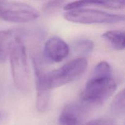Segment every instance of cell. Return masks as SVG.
I'll use <instances>...</instances> for the list:
<instances>
[{
	"instance_id": "15",
	"label": "cell",
	"mask_w": 125,
	"mask_h": 125,
	"mask_svg": "<svg viewBox=\"0 0 125 125\" xmlns=\"http://www.w3.org/2000/svg\"><path fill=\"white\" fill-rule=\"evenodd\" d=\"M82 125H115V122L111 118H99Z\"/></svg>"
},
{
	"instance_id": "8",
	"label": "cell",
	"mask_w": 125,
	"mask_h": 125,
	"mask_svg": "<svg viewBox=\"0 0 125 125\" xmlns=\"http://www.w3.org/2000/svg\"><path fill=\"white\" fill-rule=\"evenodd\" d=\"M44 51L49 60L54 62H59L67 57L70 52V47L62 39L52 37L45 43Z\"/></svg>"
},
{
	"instance_id": "4",
	"label": "cell",
	"mask_w": 125,
	"mask_h": 125,
	"mask_svg": "<svg viewBox=\"0 0 125 125\" xmlns=\"http://www.w3.org/2000/svg\"><path fill=\"white\" fill-rule=\"evenodd\" d=\"M64 17L70 21L81 24H111L125 20L124 15L84 7L68 11L64 13Z\"/></svg>"
},
{
	"instance_id": "9",
	"label": "cell",
	"mask_w": 125,
	"mask_h": 125,
	"mask_svg": "<svg viewBox=\"0 0 125 125\" xmlns=\"http://www.w3.org/2000/svg\"><path fill=\"white\" fill-rule=\"evenodd\" d=\"M15 37L10 31H0V62L5 61L9 54L11 45Z\"/></svg>"
},
{
	"instance_id": "7",
	"label": "cell",
	"mask_w": 125,
	"mask_h": 125,
	"mask_svg": "<svg viewBox=\"0 0 125 125\" xmlns=\"http://www.w3.org/2000/svg\"><path fill=\"white\" fill-rule=\"evenodd\" d=\"M34 67L35 70V86L37 90V109L40 112L47 110L50 100V90H48L43 81L44 71L40 67L36 58L34 59Z\"/></svg>"
},
{
	"instance_id": "11",
	"label": "cell",
	"mask_w": 125,
	"mask_h": 125,
	"mask_svg": "<svg viewBox=\"0 0 125 125\" xmlns=\"http://www.w3.org/2000/svg\"><path fill=\"white\" fill-rule=\"evenodd\" d=\"M112 113L115 115L120 116L125 113V91L122 90L115 96L111 106Z\"/></svg>"
},
{
	"instance_id": "2",
	"label": "cell",
	"mask_w": 125,
	"mask_h": 125,
	"mask_svg": "<svg viewBox=\"0 0 125 125\" xmlns=\"http://www.w3.org/2000/svg\"><path fill=\"white\" fill-rule=\"evenodd\" d=\"M9 56L15 85L21 92L28 93L31 89L30 70L25 46L18 37L13 40Z\"/></svg>"
},
{
	"instance_id": "12",
	"label": "cell",
	"mask_w": 125,
	"mask_h": 125,
	"mask_svg": "<svg viewBox=\"0 0 125 125\" xmlns=\"http://www.w3.org/2000/svg\"><path fill=\"white\" fill-rule=\"evenodd\" d=\"M125 1H92L91 6H98L105 9H122L125 7Z\"/></svg>"
},
{
	"instance_id": "5",
	"label": "cell",
	"mask_w": 125,
	"mask_h": 125,
	"mask_svg": "<svg viewBox=\"0 0 125 125\" xmlns=\"http://www.w3.org/2000/svg\"><path fill=\"white\" fill-rule=\"evenodd\" d=\"M40 16L39 11L23 2L4 1L0 11V18L13 23H26L35 20Z\"/></svg>"
},
{
	"instance_id": "14",
	"label": "cell",
	"mask_w": 125,
	"mask_h": 125,
	"mask_svg": "<svg viewBox=\"0 0 125 125\" xmlns=\"http://www.w3.org/2000/svg\"><path fill=\"white\" fill-rule=\"evenodd\" d=\"M63 1H51L46 2V4H44L43 10L46 13H51L53 11H55L56 9H58L63 4Z\"/></svg>"
},
{
	"instance_id": "10",
	"label": "cell",
	"mask_w": 125,
	"mask_h": 125,
	"mask_svg": "<svg viewBox=\"0 0 125 125\" xmlns=\"http://www.w3.org/2000/svg\"><path fill=\"white\" fill-rule=\"evenodd\" d=\"M102 37L115 50H122L125 49L124 31H109L104 33Z\"/></svg>"
},
{
	"instance_id": "6",
	"label": "cell",
	"mask_w": 125,
	"mask_h": 125,
	"mask_svg": "<svg viewBox=\"0 0 125 125\" xmlns=\"http://www.w3.org/2000/svg\"><path fill=\"white\" fill-rule=\"evenodd\" d=\"M94 107L81 100L68 104L59 118L61 125H82L90 114Z\"/></svg>"
},
{
	"instance_id": "16",
	"label": "cell",
	"mask_w": 125,
	"mask_h": 125,
	"mask_svg": "<svg viewBox=\"0 0 125 125\" xmlns=\"http://www.w3.org/2000/svg\"><path fill=\"white\" fill-rule=\"evenodd\" d=\"M3 3H4V1H0V11H1V8H2Z\"/></svg>"
},
{
	"instance_id": "3",
	"label": "cell",
	"mask_w": 125,
	"mask_h": 125,
	"mask_svg": "<svg viewBox=\"0 0 125 125\" xmlns=\"http://www.w3.org/2000/svg\"><path fill=\"white\" fill-rule=\"evenodd\" d=\"M88 62L85 57L74 59L61 68L49 73L44 72L43 81L49 90L58 88L73 81L86 70Z\"/></svg>"
},
{
	"instance_id": "13",
	"label": "cell",
	"mask_w": 125,
	"mask_h": 125,
	"mask_svg": "<svg viewBox=\"0 0 125 125\" xmlns=\"http://www.w3.org/2000/svg\"><path fill=\"white\" fill-rule=\"evenodd\" d=\"M75 49L79 52L84 54H88L94 49V43L92 40L89 39H81L74 44Z\"/></svg>"
},
{
	"instance_id": "1",
	"label": "cell",
	"mask_w": 125,
	"mask_h": 125,
	"mask_svg": "<svg viewBox=\"0 0 125 125\" xmlns=\"http://www.w3.org/2000/svg\"><path fill=\"white\" fill-rule=\"evenodd\" d=\"M117 86L111 67L103 61L94 68L79 100L95 108L106 101L114 93Z\"/></svg>"
}]
</instances>
